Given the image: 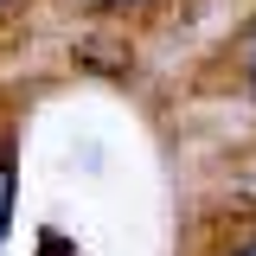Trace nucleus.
<instances>
[{
	"instance_id": "3",
	"label": "nucleus",
	"mask_w": 256,
	"mask_h": 256,
	"mask_svg": "<svg viewBox=\"0 0 256 256\" xmlns=\"http://www.w3.org/2000/svg\"><path fill=\"white\" fill-rule=\"evenodd\" d=\"M96 6H122V0H96Z\"/></svg>"
},
{
	"instance_id": "1",
	"label": "nucleus",
	"mask_w": 256,
	"mask_h": 256,
	"mask_svg": "<svg viewBox=\"0 0 256 256\" xmlns=\"http://www.w3.org/2000/svg\"><path fill=\"white\" fill-rule=\"evenodd\" d=\"M244 77H250V96H256V32H250V45H244Z\"/></svg>"
},
{
	"instance_id": "2",
	"label": "nucleus",
	"mask_w": 256,
	"mask_h": 256,
	"mask_svg": "<svg viewBox=\"0 0 256 256\" xmlns=\"http://www.w3.org/2000/svg\"><path fill=\"white\" fill-rule=\"evenodd\" d=\"M230 256H256V237H250V244H244V250H230Z\"/></svg>"
}]
</instances>
